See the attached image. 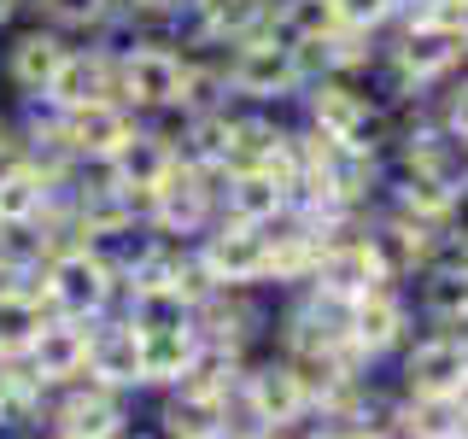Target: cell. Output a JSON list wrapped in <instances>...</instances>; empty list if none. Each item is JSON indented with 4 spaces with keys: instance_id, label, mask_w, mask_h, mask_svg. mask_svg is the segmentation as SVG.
<instances>
[{
    "instance_id": "6da1fadb",
    "label": "cell",
    "mask_w": 468,
    "mask_h": 439,
    "mask_svg": "<svg viewBox=\"0 0 468 439\" xmlns=\"http://www.w3.org/2000/svg\"><path fill=\"white\" fill-rule=\"evenodd\" d=\"M387 65H392V77H399V88H410V94L457 77L468 65V36L457 29L451 6L399 12V41L387 48Z\"/></svg>"
},
{
    "instance_id": "7a4b0ae2",
    "label": "cell",
    "mask_w": 468,
    "mask_h": 439,
    "mask_svg": "<svg viewBox=\"0 0 468 439\" xmlns=\"http://www.w3.org/2000/svg\"><path fill=\"white\" fill-rule=\"evenodd\" d=\"M299 94H304L311 129H316L322 141H334V146H357V153H380V141H375L380 112H375V100L363 94V88L351 82V77H316V82H304Z\"/></svg>"
},
{
    "instance_id": "3957f363",
    "label": "cell",
    "mask_w": 468,
    "mask_h": 439,
    "mask_svg": "<svg viewBox=\"0 0 468 439\" xmlns=\"http://www.w3.org/2000/svg\"><path fill=\"white\" fill-rule=\"evenodd\" d=\"M223 82H229V100L275 106V100H287V94L304 88V70H299V53L282 48L275 36H246V41H234V53L223 65Z\"/></svg>"
},
{
    "instance_id": "277c9868",
    "label": "cell",
    "mask_w": 468,
    "mask_h": 439,
    "mask_svg": "<svg viewBox=\"0 0 468 439\" xmlns=\"http://www.w3.org/2000/svg\"><path fill=\"white\" fill-rule=\"evenodd\" d=\"M41 293H48V305L58 316H100L112 305L117 293V263L106 252H94V246H65V252H53L48 275H41Z\"/></svg>"
},
{
    "instance_id": "5b68a950",
    "label": "cell",
    "mask_w": 468,
    "mask_h": 439,
    "mask_svg": "<svg viewBox=\"0 0 468 439\" xmlns=\"http://www.w3.org/2000/svg\"><path fill=\"white\" fill-rule=\"evenodd\" d=\"M240 410L258 422L263 434H292L304 416H311V387H304V375L292 369V358H263L252 369L240 375Z\"/></svg>"
},
{
    "instance_id": "8992f818",
    "label": "cell",
    "mask_w": 468,
    "mask_h": 439,
    "mask_svg": "<svg viewBox=\"0 0 468 439\" xmlns=\"http://www.w3.org/2000/svg\"><path fill=\"white\" fill-rule=\"evenodd\" d=\"M199 270L211 287H263L270 282V229H246L217 217L194 246Z\"/></svg>"
},
{
    "instance_id": "52a82bcc",
    "label": "cell",
    "mask_w": 468,
    "mask_h": 439,
    "mask_svg": "<svg viewBox=\"0 0 468 439\" xmlns=\"http://www.w3.org/2000/svg\"><path fill=\"white\" fill-rule=\"evenodd\" d=\"M410 340H416V328H410V293L399 282H380L363 299L346 305V346L363 363L387 358V351H404Z\"/></svg>"
},
{
    "instance_id": "ba28073f",
    "label": "cell",
    "mask_w": 468,
    "mask_h": 439,
    "mask_svg": "<svg viewBox=\"0 0 468 439\" xmlns=\"http://www.w3.org/2000/svg\"><path fill=\"white\" fill-rule=\"evenodd\" d=\"M399 375L410 399H463L468 392V340L451 328H433L399 351Z\"/></svg>"
},
{
    "instance_id": "9c48e42d",
    "label": "cell",
    "mask_w": 468,
    "mask_h": 439,
    "mask_svg": "<svg viewBox=\"0 0 468 439\" xmlns=\"http://www.w3.org/2000/svg\"><path fill=\"white\" fill-rule=\"evenodd\" d=\"M182 70L187 59L165 41H135L117 59V106L129 112H176L182 100Z\"/></svg>"
},
{
    "instance_id": "30bf717a",
    "label": "cell",
    "mask_w": 468,
    "mask_h": 439,
    "mask_svg": "<svg viewBox=\"0 0 468 439\" xmlns=\"http://www.w3.org/2000/svg\"><path fill=\"white\" fill-rule=\"evenodd\" d=\"M380 282H392V270H387V258H380V246L369 241V229H363V234H334V241H322L316 275L304 287L322 293V299H334V305H351Z\"/></svg>"
},
{
    "instance_id": "8fae6325",
    "label": "cell",
    "mask_w": 468,
    "mask_h": 439,
    "mask_svg": "<svg viewBox=\"0 0 468 439\" xmlns=\"http://www.w3.org/2000/svg\"><path fill=\"white\" fill-rule=\"evenodd\" d=\"M24 369L41 392L48 387H70V380L88 375V328L77 316H58V322H36V334L24 340Z\"/></svg>"
},
{
    "instance_id": "7c38bea8",
    "label": "cell",
    "mask_w": 468,
    "mask_h": 439,
    "mask_svg": "<svg viewBox=\"0 0 468 439\" xmlns=\"http://www.w3.org/2000/svg\"><path fill=\"white\" fill-rule=\"evenodd\" d=\"M217 182H223V176H211V170H199V165L182 158L170 182L146 199V211H153V223L165 234H205L217 223Z\"/></svg>"
},
{
    "instance_id": "4fadbf2b",
    "label": "cell",
    "mask_w": 468,
    "mask_h": 439,
    "mask_svg": "<svg viewBox=\"0 0 468 439\" xmlns=\"http://www.w3.org/2000/svg\"><path fill=\"white\" fill-rule=\"evenodd\" d=\"M53 434L65 439H123L129 434V404L117 387H100V380H70L65 399L53 404Z\"/></svg>"
},
{
    "instance_id": "5bb4252c",
    "label": "cell",
    "mask_w": 468,
    "mask_h": 439,
    "mask_svg": "<svg viewBox=\"0 0 468 439\" xmlns=\"http://www.w3.org/2000/svg\"><path fill=\"white\" fill-rule=\"evenodd\" d=\"M217 217L246 229H275L282 217H292V187L275 170H234L217 182Z\"/></svg>"
},
{
    "instance_id": "9a60e30c",
    "label": "cell",
    "mask_w": 468,
    "mask_h": 439,
    "mask_svg": "<svg viewBox=\"0 0 468 439\" xmlns=\"http://www.w3.org/2000/svg\"><path fill=\"white\" fill-rule=\"evenodd\" d=\"M176 165H182V153L170 146V135H158V129H135V135H129V141L106 158V176H112V182L123 187L135 205H146V199H153L158 187L176 176Z\"/></svg>"
},
{
    "instance_id": "2e32d148",
    "label": "cell",
    "mask_w": 468,
    "mask_h": 439,
    "mask_svg": "<svg viewBox=\"0 0 468 439\" xmlns=\"http://www.w3.org/2000/svg\"><path fill=\"white\" fill-rule=\"evenodd\" d=\"M129 135H135V117H129V106H117V100H88V106H70L65 117H58L65 153L94 158V165H106Z\"/></svg>"
},
{
    "instance_id": "e0dca14e",
    "label": "cell",
    "mask_w": 468,
    "mask_h": 439,
    "mask_svg": "<svg viewBox=\"0 0 468 439\" xmlns=\"http://www.w3.org/2000/svg\"><path fill=\"white\" fill-rule=\"evenodd\" d=\"M421 316L451 334H468V252H445L416 275Z\"/></svg>"
},
{
    "instance_id": "ac0fdd59",
    "label": "cell",
    "mask_w": 468,
    "mask_h": 439,
    "mask_svg": "<svg viewBox=\"0 0 468 439\" xmlns=\"http://www.w3.org/2000/svg\"><path fill=\"white\" fill-rule=\"evenodd\" d=\"M88 380L117 392L141 387V334L129 322H106V328H88Z\"/></svg>"
},
{
    "instance_id": "d6986e66",
    "label": "cell",
    "mask_w": 468,
    "mask_h": 439,
    "mask_svg": "<svg viewBox=\"0 0 468 439\" xmlns=\"http://www.w3.org/2000/svg\"><path fill=\"white\" fill-rule=\"evenodd\" d=\"M48 94L58 100V112L88 106V100H117V59H106V53H65L58 77L48 82Z\"/></svg>"
},
{
    "instance_id": "ffe728a7",
    "label": "cell",
    "mask_w": 468,
    "mask_h": 439,
    "mask_svg": "<svg viewBox=\"0 0 468 439\" xmlns=\"http://www.w3.org/2000/svg\"><path fill=\"white\" fill-rule=\"evenodd\" d=\"M199 328H170V334H141V387H176L199 363Z\"/></svg>"
},
{
    "instance_id": "44dd1931",
    "label": "cell",
    "mask_w": 468,
    "mask_h": 439,
    "mask_svg": "<svg viewBox=\"0 0 468 439\" xmlns=\"http://www.w3.org/2000/svg\"><path fill=\"white\" fill-rule=\"evenodd\" d=\"M387 428L399 439H463L468 434V416H463V399H404L392 404Z\"/></svg>"
},
{
    "instance_id": "7402d4cb",
    "label": "cell",
    "mask_w": 468,
    "mask_h": 439,
    "mask_svg": "<svg viewBox=\"0 0 468 439\" xmlns=\"http://www.w3.org/2000/svg\"><path fill=\"white\" fill-rule=\"evenodd\" d=\"M263 36H275L282 48H311V41L340 36L334 0H270V24H263Z\"/></svg>"
},
{
    "instance_id": "603a6c76",
    "label": "cell",
    "mask_w": 468,
    "mask_h": 439,
    "mask_svg": "<svg viewBox=\"0 0 468 439\" xmlns=\"http://www.w3.org/2000/svg\"><path fill=\"white\" fill-rule=\"evenodd\" d=\"M392 211H410V217H421V223H451V217L463 211V194L451 182H439V176H428V170L399 165V176H392Z\"/></svg>"
},
{
    "instance_id": "cb8c5ba5",
    "label": "cell",
    "mask_w": 468,
    "mask_h": 439,
    "mask_svg": "<svg viewBox=\"0 0 468 439\" xmlns=\"http://www.w3.org/2000/svg\"><path fill=\"white\" fill-rule=\"evenodd\" d=\"M123 322L135 334H170V328H194V299L170 282H153V287H129V311Z\"/></svg>"
},
{
    "instance_id": "d4e9b609",
    "label": "cell",
    "mask_w": 468,
    "mask_h": 439,
    "mask_svg": "<svg viewBox=\"0 0 468 439\" xmlns=\"http://www.w3.org/2000/svg\"><path fill=\"white\" fill-rule=\"evenodd\" d=\"M48 194H53V176L41 165H6L0 170V229H24L29 217H41Z\"/></svg>"
},
{
    "instance_id": "484cf974",
    "label": "cell",
    "mask_w": 468,
    "mask_h": 439,
    "mask_svg": "<svg viewBox=\"0 0 468 439\" xmlns=\"http://www.w3.org/2000/svg\"><path fill=\"white\" fill-rule=\"evenodd\" d=\"M65 41L53 36V29H29L18 36V48H12V82L29 88V94H48V82L58 77V65H65Z\"/></svg>"
},
{
    "instance_id": "4316f807",
    "label": "cell",
    "mask_w": 468,
    "mask_h": 439,
    "mask_svg": "<svg viewBox=\"0 0 468 439\" xmlns=\"http://www.w3.org/2000/svg\"><path fill=\"white\" fill-rule=\"evenodd\" d=\"M165 439H223V404H205L194 399V392H176L170 387V399H165Z\"/></svg>"
},
{
    "instance_id": "83f0119b",
    "label": "cell",
    "mask_w": 468,
    "mask_h": 439,
    "mask_svg": "<svg viewBox=\"0 0 468 439\" xmlns=\"http://www.w3.org/2000/svg\"><path fill=\"white\" fill-rule=\"evenodd\" d=\"M404 0H334V18L340 29H357V36H380L387 24H399Z\"/></svg>"
},
{
    "instance_id": "f1b7e54d",
    "label": "cell",
    "mask_w": 468,
    "mask_h": 439,
    "mask_svg": "<svg viewBox=\"0 0 468 439\" xmlns=\"http://www.w3.org/2000/svg\"><path fill=\"white\" fill-rule=\"evenodd\" d=\"M439 129H445L451 141H468V70H457V77L445 82V94H439Z\"/></svg>"
},
{
    "instance_id": "f546056e",
    "label": "cell",
    "mask_w": 468,
    "mask_h": 439,
    "mask_svg": "<svg viewBox=\"0 0 468 439\" xmlns=\"http://www.w3.org/2000/svg\"><path fill=\"white\" fill-rule=\"evenodd\" d=\"M106 6L112 0H41V12H48L53 24H100Z\"/></svg>"
},
{
    "instance_id": "4dcf8cb0",
    "label": "cell",
    "mask_w": 468,
    "mask_h": 439,
    "mask_svg": "<svg viewBox=\"0 0 468 439\" xmlns=\"http://www.w3.org/2000/svg\"><path fill=\"white\" fill-rule=\"evenodd\" d=\"M129 12H141V18H176L182 12V0H123Z\"/></svg>"
},
{
    "instance_id": "1f68e13d",
    "label": "cell",
    "mask_w": 468,
    "mask_h": 439,
    "mask_svg": "<svg viewBox=\"0 0 468 439\" xmlns=\"http://www.w3.org/2000/svg\"><path fill=\"white\" fill-rule=\"evenodd\" d=\"M346 439H399V434L387 422H357V428H346Z\"/></svg>"
},
{
    "instance_id": "d6a6232c",
    "label": "cell",
    "mask_w": 468,
    "mask_h": 439,
    "mask_svg": "<svg viewBox=\"0 0 468 439\" xmlns=\"http://www.w3.org/2000/svg\"><path fill=\"white\" fill-rule=\"evenodd\" d=\"M299 439H346V428H311V434H299Z\"/></svg>"
},
{
    "instance_id": "836d02e7",
    "label": "cell",
    "mask_w": 468,
    "mask_h": 439,
    "mask_svg": "<svg viewBox=\"0 0 468 439\" xmlns=\"http://www.w3.org/2000/svg\"><path fill=\"white\" fill-rule=\"evenodd\" d=\"M12 6H18V0H0V24H6V18H12Z\"/></svg>"
},
{
    "instance_id": "e575fe53",
    "label": "cell",
    "mask_w": 468,
    "mask_h": 439,
    "mask_svg": "<svg viewBox=\"0 0 468 439\" xmlns=\"http://www.w3.org/2000/svg\"><path fill=\"white\" fill-rule=\"evenodd\" d=\"M123 439H165V434H123Z\"/></svg>"
},
{
    "instance_id": "d590c367",
    "label": "cell",
    "mask_w": 468,
    "mask_h": 439,
    "mask_svg": "<svg viewBox=\"0 0 468 439\" xmlns=\"http://www.w3.org/2000/svg\"><path fill=\"white\" fill-rule=\"evenodd\" d=\"M6 146H12V141H6V123H0V153H6Z\"/></svg>"
},
{
    "instance_id": "8d00e7d4",
    "label": "cell",
    "mask_w": 468,
    "mask_h": 439,
    "mask_svg": "<svg viewBox=\"0 0 468 439\" xmlns=\"http://www.w3.org/2000/svg\"><path fill=\"white\" fill-rule=\"evenodd\" d=\"M445 6H468V0H445Z\"/></svg>"
},
{
    "instance_id": "74e56055",
    "label": "cell",
    "mask_w": 468,
    "mask_h": 439,
    "mask_svg": "<svg viewBox=\"0 0 468 439\" xmlns=\"http://www.w3.org/2000/svg\"><path fill=\"white\" fill-rule=\"evenodd\" d=\"M53 439H65V434H53Z\"/></svg>"
}]
</instances>
